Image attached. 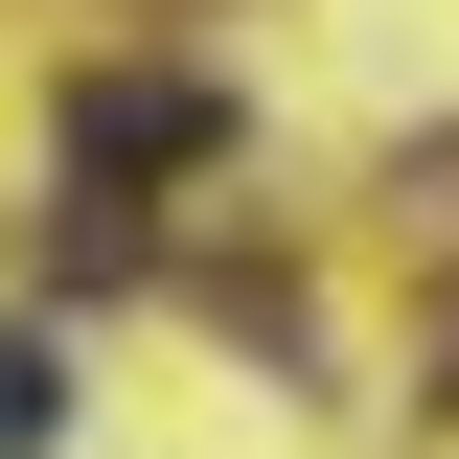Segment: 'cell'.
I'll return each instance as SVG.
<instances>
[{
	"instance_id": "cell-3",
	"label": "cell",
	"mask_w": 459,
	"mask_h": 459,
	"mask_svg": "<svg viewBox=\"0 0 459 459\" xmlns=\"http://www.w3.org/2000/svg\"><path fill=\"white\" fill-rule=\"evenodd\" d=\"M47 437H69V368H47L23 322H0V459H47Z\"/></svg>"
},
{
	"instance_id": "cell-1",
	"label": "cell",
	"mask_w": 459,
	"mask_h": 459,
	"mask_svg": "<svg viewBox=\"0 0 459 459\" xmlns=\"http://www.w3.org/2000/svg\"><path fill=\"white\" fill-rule=\"evenodd\" d=\"M230 161V92L207 69H115V92H69V161L47 184H115V207H138V184H207Z\"/></svg>"
},
{
	"instance_id": "cell-2",
	"label": "cell",
	"mask_w": 459,
	"mask_h": 459,
	"mask_svg": "<svg viewBox=\"0 0 459 459\" xmlns=\"http://www.w3.org/2000/svg\"><path fill=\"white\" fill-rule=\"evenodd\" d=\"M47 276H69V299H115V276H161V230L115 207V184H47Z\"/></svg>"
}]
</instances>
